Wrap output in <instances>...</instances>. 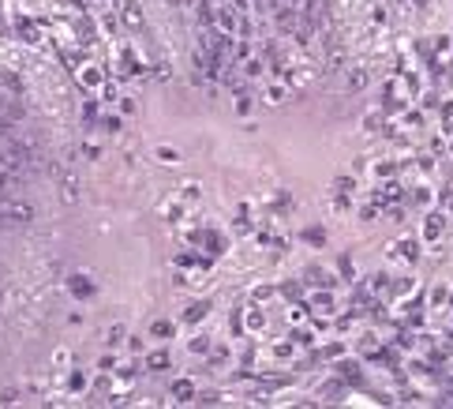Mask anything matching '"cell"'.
Segmentation results:
<instances>
[{"mask_svg":"<svg viewBox=\"0 0 453 409\" xmlns=\"http://www.w3.org/2000/svg\"><path fill=\"white\" fill-rule=\"evenodd\" d=\"M101 124H105V131H113V135H116V131L124 128V120H120V116H105V120H101Z\"/></svg>","mask_w":453,"mask_h":409,"instance_id":"18","label":"cell"},{"mask_svg":"<svg viewBox=\"0 0 453 409\" xmlns=\"http://www.w3.org/2000/svg\"><path fill=\"white\" fill-rule=\"evenodd\" d=\"M248 109H251V98H248V94L240 90V94H236V113L244 116V113H248Z\"/></svg>","mask_w":453,"mask_h":409,"instance_id":"17","label":"cell"},{"mask_svg":"<svg viewBox=\"0 0 453 409\" xmlns=\"http://www.w3.org/2000/svg\"><path fill=\"white\" fill-rule=\"evenodd\" d=\"M83 116H86V120H90V116H98V101H86V105H83Z\"/></svg>","mask_w":453,"mask_h":409,"instance_id":"26","label":"cell"},{"mask_svg":"<svg viewBox=\"0 0 453 409\" xmlns=\"http://www.w3.org/2000/svg\"><path fill=\"white\" fill-rule=\"evenodd\" d=\"M225 360H229V349L225 345H213L210 349V364H225Z\"/></svg>","mask_w":453,"mask_h":409,"instance_id":"16","label":"cell"},{"mask_svg":"<svg viewBox=\"0 0 453 409\" xmlns=\"http://www.w3.org/2000/svg\"><path fill=\"white\" fill-rule=\"evenodd\" d=\"M356 368H360L356 360H341V364H337V375H341V379H348V383H356Z\"/></svg>","mask_w":453,"mask_h":409,"instance_id":"12","label":"cell"},{"mask_svg":"<svg viewBox=\"0 0 453 409\" xmlns=\"http://www.w3.org/2000/svg\"><path fill=\"white\" fill-rule=\"evenodd\" d=\"M57 364H71V353L68 349H57Z\"/></svg>","mask_w":453,"mask_h":409,"instance_id":"28","label":"cell"},{"mask_svg":"<svg viewBox=\"0 0 453 409\" xmlns=\"http://www.w3.org/2000/svg\"><path fill=\"white\" fill-rule=\"evenodd\" d=\"M337 394H345V383H341V379H333V383H326V387H322V398H337Z\"/></svg>","mask_w":453,"mask_h":409,"instance_id":"15","label":"cell"},{"mask_svg":"<svg viewBox=\"0 0 453 409\" xmlns=\"http://www.w3.org/2000/svg\"><path fill=\"white\" fill-rule=\"evenodd\" d=\"M210 349H213V342H210L206 334H198L195 342H191V353H206V357H210Z\"/></svg>","mask_w":453,"mask_h":409,"instance_id":"14","label":"cell"},{"mask_svg":"<svg viewBox=\"0 0 453 409\" xmlns=\"http://www.w3.org/2000/svg\"><path fill=\"white\" fill-rule=\"evenodd\" d=\"M281 101H289V90H285V86H270L266 90V105H281Z\"/></svg>","mask_w":453,"mask_h":409,"instance_id":"11","label":"cell"},{"mask_svg":"<svg viewBox=\"0 0 453 409\" xmlns=\"http://www.w3.org/2000/svg\"><path fill=\"white\" fill-rule=\"evenodd\" d=\"M83 83L86 86H98L101 83V72H98V68H94V72H83Z\"/></svg>","mask_w":453,"mask_h":409,"instance_id":"22","label":"cell"},{"mask_svg":"<svg viewBox=\"0 0 453 409\" xmlns=\"http://www.w3.org/2000/svg\"><path fill=\"white\" fill-rule=\"evenodd\" d=\"M71 293L79 297V301H86V297H94V282H90V274H71Z\"/></svg>","mask_w":453,"mask_h":409,"instance_id":"4","label":"cell"},{"mask_svg":"<svg viewBox=\"0 0 453 409\" xmlns=\"http://www.w3.org/2000/svg\"><path fill=\"white\" fill-rule=\"evenodd\" d=\"M251 297H255V301H266V297H274V286H255Z\"/></svg>","mask_w":453,"mask_h":409,"instance_id":"19","label":"cell"},{"mask_svg":"<svg viewBox=\"0 0 453 409\" xmlns=\"http://www.w3.org/2000/svg\"><path fill=\"white\" fill-rule=\"evenodd\" d=\"M34 218V210L27 207V203H4L0 207V222H8V225H23V222H30Z\"/></svg>","mask_w":453,"mask_h":409,"instance_id":"1","label":"cell"},{"mask_svg":"<svg viewBox=\"0 0 453 409\" xmlns=\"http://www.w3.org/2000/svg\"><path fill=\"white\" fill-rule=\"evenodd\" d=\"M154 162L157 165H180V162H184V154H180L176 147H169V143H157L154 147Z\"/></svg>","mask_w":453,"mask_h":409,"instance_id":"3","label":"cell"},{"mask_svg":"<svg viewBox=\"0 0 453 409\" xmlns=\"http://www.w3.org/2000/svg\"><path fill=\"white\" fill-rule=\"evenodd\" d=\"M449 308H453V293H449Z\"/></svg>","mask_w":453,"mask_h":409,"instance_id":"29","label":"cell"},{"mask_svg":"<svg viewBox=\"0 0 453 409\" xmlns=\"http://www.w3.org/2000/svg\"><path fill=\"white\" fill-rule=\"evenodd\" d=\"M116 109H120V113H135V101L131 98H120V101H116Z\"/></svg>","mask_w":453,"mask_h":409,"instance_id":"24","label":"cell"},{"mask_svg":"<svg viewBox=\"0 0 453 409\" xmlns=\"http://www.w3.org/2000/svg\"><path fill=\"white\" fill-rule=\"evenodd\" d=\"M172 398H176V402H195V383L191 379H176L172 383Z\"/></svg>","mask_w":453,"mask_h":409,"instance_id":"5","label":"cell"},{"mask_svg":"<svg viewBox=\"0 0 453 409\" xmlns=\"http://www.w3.org/2000/svg\"><path fill=\"white\" fill-rule=\"evenodd\" d=\"M244 68H248V75H251V79H259V75H262V60H248Z\"/></svg>","mask_w":453,"mask_h":409,"instance_id":"21","label":"cell"},{"mask_svg":"<svg viewBox=\"0 0 453 409\" xmlns=\"http://www.w3.org/2000/svg\"><path fill=\"white\" fill-rule=\"evenodd\" d=\"M146 368H150V372H165V368H169V353H165V349L150 353V357H146Z\"/></svg>","mask_w":453,"mask_h":409,"instance_id":"7","label":"cell"},{"mask_svg":"<svg viewBox=\"0 0 453 409\" xmlns=\"http://www.w3.org/2000/svg\"><path fill=\"white\" fill-rule=\"evenodd\" d=\"M341 353H345V345H341V342H333V345H326V357H341Z\"/></svg>","mask_w":453,"mask_h":409,"instance_id":"25","label":"cell"},{"mask_svg":"<svg viewBox=\"0 0 453 409\" xmlns=\"http://www.w3.org/2000/svg\"><path fill=\"white\" fill-rule=\"evenodd\" d=\"M442 229H446V214H438V210H434V214L423 218V240H427V244H434V240L442 237Z\"/></svg>","mask_w":453,"mask_h":409,"instance_id":"2","label":"cell"},{"mask_svg":"<svg viewBox=\"0 0 453 409\" xmlns=\"http://www.w3.org/2000/svg\"><path fill=\"white\" fill-rule=\"evenodd\" d=\"M304 237H307V240H311V244H322V229H307V233H304Z\"/></svg>","mask_w":453,"mask_h":409,"instance_id":"27","label":"cell"},{"mask_svg":"<svg viewBox=\"0 0 453 409\" xmlns=\"http://www.w3.org/2000/svg\"><path fill=\"white\" fill-rule=\"evenodd\" d=\"M244 327H248V330H262V327H266V312H259V308L244 312Z\"/></svg>","mask_w":453,"mask_h":409,"instance_id":"6","label":"cell"},{"mask_svg":"<svg viewBox=\"0 0 453 409\" xmlns=\"http://www.w3.org/2000/svg\"><path fill=\"white\" fill-rule=\"evenodd\" d=\"M169 334H172L169 319H154V323H150V338H169Z\"/></svg>","mask_w":453,"mask_h":409,"instance_id":"10","label":"cell"},{"mask_svg":"<svg viewBox=\"0 0 453 409\" xmlns=\"http://www.w3.org/2000/svg\"><path fill=\"white\" fill-rule=\"evenodd\" d=\"M0 402H4V405H12V402H19V390H15V387H8V390H0Z\"/></svg>","mask_w":453,"mask_h":409,"instance_id":"20","label":"cell"},{"mask_svg":"<svg viewBox=\"0 0 453 409\" xmlns=\"http://www.w3.org/2000/svg\"><path fill=\"white\" fill-rule=\"evenodd\" d=\"M206 251H210V255H221V251H225V237H221V233H206Z\"/></svg>","mask_w":453,"mask_h":409,"instance_id":"8","label":"cell"},{"mask_svg":"<svg viewBox=\"0 0 453 409\" xmlns=\"http://www.w3.org/2000/svg\"><path fill=\"white\" fill-rule=\"evenodd\" d=\"M83 154L86 158H101V147L98 143H83Z\"/></svg>","mask_w":453,"mask_h":409,"instance_id":"23","label":"cell"},{"mask_svg":"<svg viewBox=\"0 0 453 409\" xmlns=\"http://www.w3.org/2000/svg\"><path fill=\"white\" fill-rule=\"evenodd\" d=\"M206 316H210V304H206V301H198V304H191V312H187V323H198V319H206Z\"/></svg>","mask_w":453,"mask_h":409,"instance_id":"9","label":"cell"},{"mask_svg":"<svg viewBox=\"0 0 453 409\" xmlns=\"http://www.w3.org/2000/svg\"><path fill=\"white\" fill-rule=\"evenodd\" d=\"M124 338H128V330H124L120 323H116V327H109V330H105V342H109V345H120V342H124Z\"/></svg>","mask_w":453,"mask_h":409,"instance_id":"13","label":"cell"}]
</instances>
